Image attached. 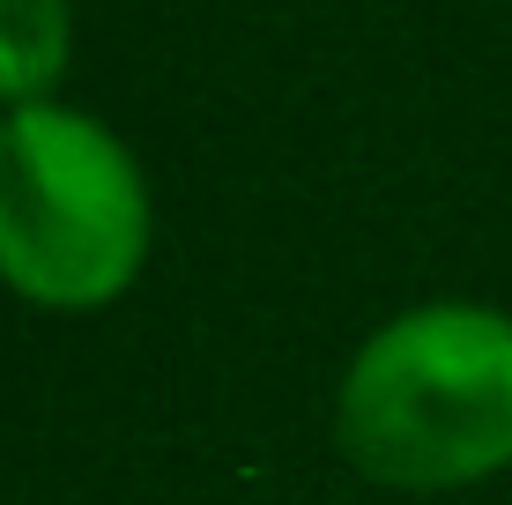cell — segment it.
I'll use <instances>...</instances> for the list:
<instances>
[{
    "label": "cell",
    "mask_w": 512,
    "mask_h": 505,
    "mask_svg": "<svg viewBox=\"0 0 512 505\" xmlns=\"http://www.w3.org/2000/svg\"><path fill=\"white\" fill-rule=\"evenodd\" d=\"M75 60V0H0V112L60 97Z\"/></svg>",
    "instance_id": "3957f363"
},
{
    "label": "cell",
    "mask_w": 512,
    "mask_h": 505,
    "mask_svg": "<svg viewBox=\"0 0 512 505\" xmlns=\"http://www.w3.org/2000/svg\"><path fill=\"white\" fill-rule=\"evenodd\" d=\"M334 446L379 491H468L512 468V312L431 298L349 350Z\"/></svg>",
    "instance_id": "6da1fadb"
},
{
    "label": "cell",
    "mask_w": 512,
    "mask_h": 505,
    "mask_svg": "<svg viewBox=\"0 0 512 505\" xmlns=\"http://www.w3.org/2000/svg\"><path fill=\"white\" fill-rule=\"evenodd\" d=\"M156 201L141 156L67 97L0 112V290L30 312H104L141 283Z\"/></svg>",
    "instance_id": "7a4b0ae2"
}]
</instances>
